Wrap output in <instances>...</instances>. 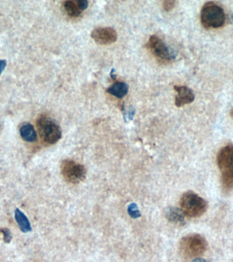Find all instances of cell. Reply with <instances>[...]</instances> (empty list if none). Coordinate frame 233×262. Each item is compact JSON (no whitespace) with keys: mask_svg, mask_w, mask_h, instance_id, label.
Returning <instances> with one entry per match:
<instances>
[{"mask_svg":"<svg viewBox=\"0 0 233 262\" xmlns=\"http://www.w3.org/2000/svg\"><path fill=\"white\" fill-rule=\"evenodd\" d=\"M226 21L224 10L215 2H207L200 12V22L206 29L220 28Z\"/></svg>","mask_w":233,"mask_h":262,"instance_id":"3957f363","label":"cell"},{"mask_svg":"<svg viewBox=\"0 0 233 262\" xmlns=\"http://www.w3.org/2000/svg\"><path fill=\"white\" fill-rule=\"evenodd\" d=\"M233 262V261H232Z\"/></svg>","mask_w":233,"mask_h":262,"instance_id":"44dd1931","label":"cell"},{"mask_svg":"<svg viewBox=\"0 0 233 262\" xmlns=\"http://www.w3.org/2000/svg\"><path fill=\"white\" fill-rule=\"evenodd\" d=\"M61 171L65 181L73 184L83 181L87 173L83 165L72 159L63 160L61 164Z\"/></svg>","mask_w":233,"mask_h":262,"instance_id":"8992f818","label":"cell"},{"mask_svg":"<svg viewBox=\"0 0 233 262\" xmlns=\"http://www.w3.org/2000/svg\"><path fill=\"white\" fill-rule=\"evenodd\" d=\"M63 8L66 14L71 17L77 18L81 15L82 11L77 6V2L65 1L63 4Z\"/></svg>","mask_w":233,"mask_h":262,"instance_id":"5bb4252c","label":"cell"},{"mask_svg":"<svg viewBox=\"0 0 233 262\" xmlns=\"http://www.w3.org/2000/svg\"><path fill=\"white\" fill-rule=\"evenodd\" d=\"M0 232L4 235V241L10 243L12 241V233L8 228H0Z\"/></svg>","mask_w":233,"mask_h":262,"instance_id":"9a60e30c","label":"cell"},{"mask_svg":"<svg viewBox=\"0 0 233 262\" xmlns=\"http://www.w3.org/2000/svg\"><path fill=\"white\" fill-rule=\"evenodd\" d=\"M91 38L98 44L108 45L115 42L118 40V34L113 28H97L91 32Z\"/></svg>","mask_w":233,"mask_h":262,"instance_id":"ba28073f","label":"cell"},{"mask_svg":"<svg viewBox=\"0 0 233 262\" xmlns=\"http://www.w3.org/2000/svg\"><path fill=\"white\" fill-rule=\"evenodd\" d=\"M166 217L168 220L175 224H183L185 223V214L181 209L173 207L168 208L166 211Z\"/></svg>","mask_w":233,"mask_h":262,"instance_id":"8fae6325","label":"cell"},{"mask_svg":"<svg viewBox=\"0 0 233 262\" xmlns=\"http://www.w3.org/2000/svg\"><path fill=\"white\" fill-rule=\"evenodd\" d=\"M20 135L25 141H28V142H34L36 140V130H35L34 126L29 123L22 124L20 127Z\"/></svg>","mask_w":233,"mask_h":262,"instance_id":"4fadbf2b","label":"cell"},{"mask_svg":"<svg viewBox=\"0 0 233 262\" xmlns=\"http://www.w3.org/2000/svg\"><path fill=\"white\" fill-rule=\"evenodd\" d=\"M192 262H206V261L203 259H201V258H196Z\"/></svg>","mask_w":233,"mask_h":262,"instance_id":"d6986e66","label":"cell"},{"mask_svg":"<svg viewBox=\"0 0 233 262\" xmlns=\"http://www.w3.org/2000/svg\"><path fill=\"white\" fill-rule=\"evenodd\" d=\"M230 116H232V118L233 119V108H232V110H231Z\"/></svg>","mask_w":233,"mask_h":262,"instance_id":"ffe728a7","label":"cell"},{"mask_svg":"<svg viewBox=\"0 0 233 262\" xmlns=\"http://www.w3.org/2000/svg\"><path fill=\"white\" fill-rule=\"evenodd\" d=\"M128 85L123 81H116L106 90L108 94L118 98H124L128 94Z\"/></svg>","mask_w":233,"mask_h":262,"instance_id":"30bf717a","label":"cell"},{"mask_svg":"<svg viewBox=\"0 0 233 262\" xmlns=\"http://www.w3.org/2000/svg\"><path fill=\"white\" fill-rule=\"evenodd\" d=\"M14 217H15L18 227L22 232L28 233L32 231V227H31L30 221H29L26 215L24 214V213H22L19 209H16L15 212H14Z\"/></svg>","mask_w":233,"mask_h":262,"instance_id":"7c38bea8","label":"cell"},{"mask_svg":"<svg viewBox=\"0 0 233 262\" xmlns=\"http://www.w3.org/2000/svg\"><path fill=\"white\" fill-rule=\"evenodd\" d=\"M180 251L188 258H198L205 253L207 243L201 235L194 233L184 236L179 244Z\"/></svg>","mask_w":233,"mask_h":262,"instance_id":"277c9868","label":"cell"},{"mask_svg":"<svg viewBox=\"0 0 233 262\" xmlns=\"http://www.w3.org/2000/svg\"><path fill=\"white\" fill-rule=\"evenodd\" d=\"M217 164L221 173L223 189L230 191L233 189V145H227L219 151Z\"/></svg>","mask_w":233,"mask_h":262,"instance_id":"6da1fadb","label":"cell"},{"mask_svg":"<svg viewBox=\"0 0 233 262\" xmlns=\"http://www.w3.org/2000/svg\"><path fill=\"white\" fill-rule=\"evenodd\" d=\"M37 126L41 139L47 144H55L61 139V127L53 119L41 116L37 121Z\"/></svg>","mask_w":233,"mask_h":262,"instance_id":"5b68a950","label":"cell"},{"mask_svg":"<svg viewBox=\"0 0 233 262\" xmlns=\"http://www.w3.org/2000/svg\"><path fill=\"white\" fill-rule=\"evenodd\" d=\"M77 6H79V9L83 11L87 9L88 7V2L87 0H77Z\"/></svg>","mask_w":233,"mask_h":262,"instance_id":"e0dca14e","label":"cell"},{"mask_svg":"<svg viewBox=\"0 0 233 262\" xmlns=\"http://www.w3.org/2000/svg\"><path fill=\"white\" fill-rule=\"evenodd\" d=\"M6 65V61L4 60V59H0V75H1L4 69H5Z\"/></svg>","mask_w":233,"mask_h":262,"instance_id":"ac0fdd59","label":"cell"},{"mask_svg":"<svg viewBox=\"0 0 233 262\" xmlns=\"http://www.w3.org/2000/svg\"><path fill=\"white\" fill-rule=\"evenodd\" d=\"M175 4L176 2L172 1V0L163 2L162 6L164 10L167 12L171 11V10H173V8H175Z\"/></svg>","mask_w":233,"mask_h":262,"instance_id":"2e32d148","label":"cell"},{"mask_svg":"<svg viewBox=\"0 0 233 262\" xmlns=\"http://www.w3.org/2000/svg\"><path fill=\"white\" fill-rule=\"evenodd\" d=\"M147 48L157 58L165 61H172L175 58V53L158 36L153 35L147 42Z\"/></svg>","mask_w":233,"mask_h":262,"instance_id":"52a82bcc","label":"cell"},{"mask_svg":"<svg viewBox=\"0 0 233 262\" xmlns=\"http://www.w3.org/2000/svg\"><path fill=\"white\" fill-rule=\"evenodd\" d=\"M180 209L185 216L191 218L201 216L206 212V201L193 191L184 192L179 201Z\"/></svg>","mask_w":233,"mask_h":262,"instance_id":"7a4b0ae2","label":"cell"},{"mask_svg":"<svg viewBox=\"0 0 233 262\" xmlns=\"http://www.w3.org/2000/svg\"><path fill=\"white\" fill-rule=\"evenodd\" d=\"M174 90L177 92L175 103L177 107H181L185 104L192 103L195 98L193 91L186 86L175 85L174 86Z\"/></svg>","mask_w":233,"mask_h":262,"instance_id":"9c48e42d","label":"cell"}]
</instances>
